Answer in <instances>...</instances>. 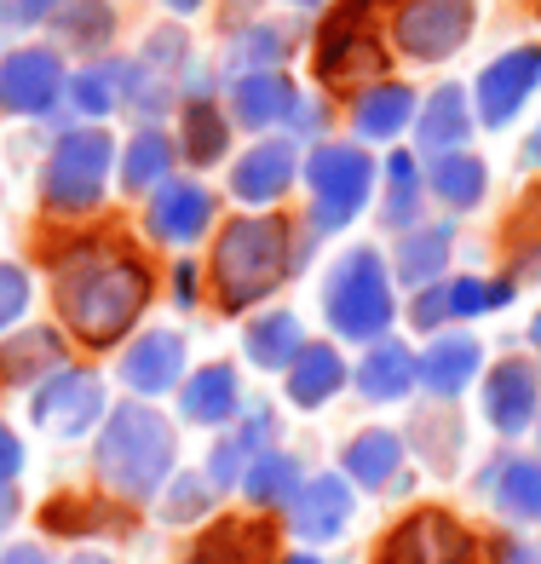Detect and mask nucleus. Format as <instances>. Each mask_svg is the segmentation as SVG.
<instances>
[{"instance_id": "4", "label": "nucleus", "mask_w": 541, "mask_h": 564, "mask_svg": "<svg viewBox=\"0 0 541 564\" xmlns=\"http://www.w3.org/2000/svg\"><path fill=\"white\" fill-rule=\"evenodd\" d=\"M323 317L340 340H386L398 305H392V276L375 248H351L323 282Z\"/></svg>"}, {"instance_id": "47", "label": "nucleus", "mask_w": 541, "mask_h": 564, "mask_svg": "<svg viewBox=\"0 0 541 564\" xmlns=\"http://www.w3.org/2000/svg\"><path fill=\"white\" fill-rule=\"evenodd\" d=\"M496 564H541V558L524 542H496Z\"/></svg>"}, {"instance_id": "55", "label": "nucleus", "mask_w": 541, "mask_h": 564, "mask_svg": "<svg viewBox=\"0 0 541 564\" xmlns=\"http://www.w3.org/2000/svg\"><path fill=\"white\" fill-rule=\"evenodd\" d=\"M282 564H323L317 553H294V558H282Z\"/></svg>"}, {"instance_id": "40", "label": "nucleus", "mask_w": 541, "mask_h": 564, "mask_svg": "<svg viewBox=\"0 0 541 564\" xmlns=\"http://www.w3.org/2000/svg\"><path fill=\"white\" fill-rule=\"evenodd\" d=\"M507 248H512V260H519L524 271H530V265H541V185L524 196L519 219L507 225Z\"/></svg>"}, {"instance_id": "22", "label": "nucleus", "mask_w": 541, "mask_h": 564, "mask_svg": "<svg viewBox=\"0 0 541 564\" xmlns=\"http://www.w3.org/2000/svg\"><path fill=\"white\" fill-rule=\"evenodd\" d=\"M478 357H484V346L473 335H444V340H432V351L421 357L415 375L432 398H461L478 375Z\"/></svg>"}, {"instance_id": "38", "label": "nucleus", "mask_w": 541, "mask_h": 564, "mask_svg": "<svg viewBox=\"0 0 541 564\" xmlns=\"http://www.w3.org/2000/svg\"><path fill=\"white\" fill-rule=\"evenodd\" d=\"M444 294H450V312H455V317H484V312H501V305L512 300V282L455 276V282H444Z\"/></svg>"}, {"instance_id": "12", "label": "nucleus", "mask_w": 541, "mask_h": 564, "mask_svg": "<svg viewBox=\"0 0 541 564\" xmlns=\"http://www.w3.org/2000/svg\"><path fill=\"white\" fill-rule=\"evenodd\" d=\"M541 87V46H512L496 64H484L478 75V121L484 127H507L524 110V98Z\"/></svg>"}, {"instance_id": "13", "label": "nucleus", "mask_w": 541, "mask_h": 564, "mask_svg": "<svg viewBox=\"0 0 541 564\" xmlns=\"http://www.w3.org/2000/svg\"><path fill=\"white\" fill-rule=\"evenodd\" d=\"M535 415H541V375H535V364H524V357H501V364L489 369V380H484V421L496 426L501 438H512V432H524Z\"/></svg>"}, {"instance_id": "21", "label": "nucleus", "mask_w": 541, "mask_h": 564, "mask_svg": "<svg viewBox=\"0 0 541 564\" xmlns=\"http://www.w3.org/2000/svg\"><path fill=\"white\" fill-rule=\"evenodd\" d=\"M294 105H300V93L282 69H253L237 82V93H230V110H237L242 127H277V121L294 116Z\"/></svg>"}, {"instance_id": "29", "label": "nucleus", "mask_w": 541, "mask_h": 564, "mask_svg": "<svg viewBox=\"0 0 541 564\" xmlns=\"http://www.w3.org/2000/svg\"><path fill=\"white\" fill-rule=\"evenodd\" d=\"M340 387H346V357L334 351V346H305V351L294 357V369H289V398H294L300 409L328 403Z\"/></svg>"}, {"instance_id": "37", "label": "nucleus", "mask_w": 541, "mask_h": 564, "mask_svg": "<svg viewBox=\"0 0 541 564\" xmlns=\"http://www.w3.org/2000/svg\"><path fill=\"white\" fill-rule=\"evenodd\" d=\"M64 93H69V105L82 110V116H110L116 93H121V64H105V69H82V75H75V82H69Z\"/></svg>"}, {"instance_id": "20", "label": "nucleus", "mask_w": 541, "mask_h": 564, "mask_svg": "<svg viewBox=\"0 0 541 564\" xmlns=\"http://www.w3.org/2000/svg\"><path fill=\"white\" fill-rule=\"evenodd\" d=\"M271 438H277L271 409H253V415H248L237 432H225V438L214 444V455H208V484H214V490H230V484H242V473L253 467V455H266Z\"/></svg>"}, {"instance_id": "10", "label": "nucleus", "mask_w": 541, "mask_h": 564, "mask_svg": "<svg viewBox=\"0 0 541 564\" xmlns=\"http://www.w3.org/2000/svg\"><path fill=\"white\" fill-rule=\"evenodd\" d=\"M30 421L53 438H82L87 426L105 421V380L93 369H58L30 403Z\"/></svg>"}, {"instance_id": "31", "label": "nucleus", "mask_w": 541, "mask_h": 564, "mask_svg": "<svg viewBox=\"0 0 541 564\" xmlns=\"http://www.w3.org/2000/svg\"><path fill=\"white\" fill-rule=\"evenodd\" d=\"M450 265V225H415L398 242V276L409 289H432Z\"/></svg>"}, {"instance_id": "9", "label": "nucleus", "mask_w": 541, "mask_h": 564, "mask_svg": "<svg viewBox=\"0 0 541 564\" xmlns=\"http://www.w3.org/2000/svg\"><path fill=\"white\" fill-rule=\"evenodd\" d=\"M375 564H478V542L461 530L450 512H415L409 524H398L392 535L380 542Z\"/></svg>"}, {"instance_id": "57", "label": "nucleus", "mask_w": 541, "mask_h": 564, "mask_svg": "<svg viewBox=\"0 0 541 564\" xmlns=\"http://www.w3.org/2000/svg\"><path fill=\"white\" fill-rule=\"evenodd\" d=\"M294 7H317V0H294Z\"/></svg>"}, {"instance_id": "3", "label": "nucleus", "mask_w": 541, "mask_h": 564, "mask_svg": "<svg viewBox=\"0 0 541 564\" xmlns=\"http://www.w3.org/2000/svg\"><path fill=\"white\" fill-rule=\"evenodd\" d=\"M289 265L294 260L282 219H230L225 237L214 242V294L225 312H248L277 289Z\"/></svg>"}, {"instance_id": "48", "label": "nucleus", "mask_w": 541, "mask_h": 564, "mask_svg": "<svg viewBox=\"0 0 541 564\" xmlns=\"http://www.w3.org/2000/svg\"><path fill=\"white\" fill-rule=\"evenodd\" d=\"M173 294H178V305H196V265L173 271Z\"/></svg>"}, {"instance_id": "11", "label": "nucleus", "mask_w": 541, "mask_h": 564, "mask_svg": "<svg viewBox=\"0 0 541 564\" xmlns=\"http://www.w3.org/2000/svg\"><path fill=\"white\" fill-rule=\"evenodd\" d=\"M69 75L53 46H18L12 58H0V110L7 116H46L64 98Z\"/></svg>"}, {"instance_id": "18", "label": "nucleus", "mask_w": 541, "mask_h": 564, "mask_svg": "<svg viewBox=\"0 0 541 564\" xmlns=\"http://www.w3.org/2000/svg\"><path fill=\"white\" fill-rule=\"evenodd\" d=\"M277 535L260 519H225L214 530H202V542L191 547V564H271Z\"/></svg>"}, {"instance_id": "52", "label": "nucleus", "mask_w": 541, "mask_h": 564, "mask_svg": "<svg viewBox=\"0 0 541 564\" xmlns=\"http://www.w3.org/2000/svg\"><path fill=\"white\" fill-rule=\"evenodd\" d=\"M524 162H530V167H541V127H535L530 144H524Z\"/></svg>"}, {"instance_id": "5", "label": "nucleus", "mask_w": 541, "mask_h": 564, "mask_svg": "<svg viewBox=\"0 0 541 564\" xmlns=\"http://www.w3.org/2000/svg\"><path fill=\"white\" fill-rule=\"evenodd\" d=\"M110 162H116V144L105 127H75L53 144V156L41 167V196L46 208L58 214H87L98 208V196L110 185Z\"/></svg>"}, {"instance_id": "7", "label": "nucleus", "mask_w": 541, "mask_h": 564, "mask_svg": "<svg viewBox=\"0 0 541 564\" xmlns=\"http://www.w3.org/2000/svg\"><path fill=\"white\" fill-rule=\"evenodd\" d=\"M375 12H380V0H340L328 12V23L317 30V75L323 82L346 87L357 75L386 69V53L375 41Z\"/></svg>"}, {"instance_id": "27", "label": "nucleus", "mask_w": 541, "mask_h": 564, "mask_svg": "<svg viewBox=\"0 0 541 564\" xmlns=\"http://www.w3.org/2000/svg\"><path fill=\"white\" fill-rule=\"evenodd\" d=\"M473 133V116H467V93L461 87H437L426 105L415 110V139L426 144V150H461V139Z\"/></svg>"}, {"instance_id": "32", "label": "nucleus", "mask_w": 541, "mask_h": 564, "mask_svg": "<svg viewBox=\"0 0 541 564\" xmlns=\"http://www.w3.org/2000/svg\"><path fill=\"white\" fill-rule=\"evenodd\" d=\"M167 173H173V139L162 133V127L133 133V144L121 150V185L127 191H162Z\"/></svg>"}, {"instance_id": "24", "label": "nucleus", "mask_w": 541, "mask_h": 564, "mask_svg": "<svg viewBox=\"0 0 541 564\" xmlns=\"http://www.w3.org/2000/svg\"><path fill=\"white\" fill-rule=\"evenodd\" d=\"M415 93H409L403 82H380L369 93H357L351 105V121H357V139H398L409 121H415Z\"/></svg>"}, {"instance_id": "25", "label": "nucleus", "mask_w": 541, "mask_h": 564, "mask_svg": "<svg viewBox=\"0 0 541 564\" xmlns=\"http://www.w3.org/2000/svg\"><path fill=\"white\" fill-rule=\"evenodd\" d=\"M64 357H69L64 335H53V328H23L18 340L0 346V380L23 387V380H35V375H58Z\"/></svg>"}, {"instance_id": "28", "label": "nucleus", "mask_w": 541, "mask_h": 564, "mask_svg": "<svg viewBox=\"0 0 541 564\" xmlns=\"http://www.w3.org/2000/svg\"><path fill=\"white\" fill-rule=\"evenodd\" d=\"M426 185H432L437 202H450L455 214H467V208H478L484 191H489V167L478 156H467V150H444V156L432 162Z\"/></svg>"}, {"instance_id": "15", "label": "nucleus", "mask_w": 541, "mask_h": 564, "mask_svg": "<svg viewBox=\"0 0 541 564\" xmlns=\"http://www.w3.org/2000/svg\"><path fill=\"white\" fill-rule=\"evenodd\" d=\"M178 375H185V340H178L173 328H150V335H139L133 346H127V357H121V380L139 398L173 392Z\"/></svg>"}, {"instance_id": "39", "label": "nucleus", "mask_w": 541, "mask_h": 564, "mask_svg": "<svg viewBox=\"0 0 541 564\" xmlns=\"http://www.w3.org/2000/svg\"><path fill=\"white\" fill-rule=\"evenodd\" d=\"M214 484L208 478H196V473H178L173 484H167V501H162V519L167 524H191V519H202V512L214 507Z\"/></svg>"}, {"instance_id": "17", "label": "nucleus", "mask_w": 541, "mask_h": 564, "mask_svg": "<svg viewBox=\"0 0 541 564\" xmlns=\"http://www.w3.org/2000/svg\"><path fill=\"white\" fill-rule=\"evenodd\" d=\"M294 535L300 542H334L346 524H351V484L340 473H323L312 484H300L294 496Z\"/></svg>"}, {"instance_id": "42", "label": "nucleus", "mask_w": 541, "mask_h": 564, "mask_svg": "<svg viewBox=\"0 0 541 564\" xmlns=\"http://www.w3.org/2000/svg\"><path fill=\"white\" fill-rule=\"evenodd\" d=\"M230 58H237V69H242V75L271 69V64L282 58V35H277V30H248L237 46H230Z\"/></svg>"}, {"instance_id": "16", "label": "nucleus", "mask_w": 541, "mask_h": 564, "mask_svg": "<svg viewBox=\"0 0 541 564\" xmlns=\"http://www.w3.org/2000/svg\"><path fill=\"white\" fill-rule=\"evenodd\" d=\"M294 144L289 139H266V144H253L248 156L230 167V196L237 202H253V208H266V202H277L282 191L294 185Z\"/></svg>"}, {"instance_id": "19", "label": "nucleus", "mask_w": 541, "mask_h": 564, "mask_svg": "<svg viewBox=\"0 0 541 564\" xmlns=\"http://www.w3.org/2000/svg\"><path fill=\"white\" fill-rule=\"evenodd\" d=\"M178 415L196 421V426H225L242 415V387H237V369L230 364H208L196 369L185 387H178Z\"/></svg>"}, {"instance_id": "41", "label": "nucleus", "mask_w": 541, "mask_h": 564, "mask_svg": "<svg viewBox=\"0 0 541 564\" xmlns=\"http://www.w3.org/2000/svg\"><path fill=\"white\" fill-rule=\"evenodd\" d=\"M98 524H121V512H105L93 507L87 496H58L53 507H46V530H98Z\"/></svg>"}, {"instance_id": "45", "label": "nucleus", "mask_w": 541, "mask_h": 564, "mask_svg": "<svg viewBox=\"0 0 541 564\" xmlns=\"http://www.w3.org/2000/svg\"><path fill=\"white\" fill-rule=\"evenodd\" d=\"M450 317V294H444V282H432V289H421V300L409 305V323L415 328H437Z\"/></svg>"}, {"instance_id": "34", "label": "nucleus", "mask_w": 541, "mask_h": 564, "mask_svg": "<svg viewBox=\"0 0 541 564\" xmlns=\"http://www.w3.org/2000/svg\"><path fill=\"white\" fill-rule=\"evenodd\" d=\"M484 484H489V496H496L512 519H541V460L512 455V460H501V467L489 473Z\"/></svg>"}, {"instance_id": "49", "label": "nucleus", "mask_w": 541, "mask_h": 564, "mask_svg": "<svg viewBox=\"0 0 541 564\" xmlns=\"http://www.w3.org/2000/svg\"><path fill=\"white\" fill-rule=\"evenodd\" d=\"M289 121H300V133H323V121H328V116H323V105H317V110H312V105H294Z\"/></svg>"}, {"instance_id": "56", "label": "nucleus", "mask_w": 541, "mask_h": 564, "mask_svg": "<svg viewBox=\"0 0 541 564\" xmlns=\"http://www.w3.org/2000/svg\"><path fill=\"white\" fill-rule=\"evenodd\" d=\"M530 340H535V346H541V317H535V323H530Z\"/></svg>"}, {"instance_id": "1", "label": "nucleus", "mask_w": 541, "mask_h": 564, "mask_svg": "<svg viewBox=\"0 0 541 564\" xmlns=\"http://www.w3.org/2000/svg\"><path fill=\"white\" fill-rule=\"evenodd\" d=\"M150 265L116 237H75L53 248V300L87 346H116L150 305Z\"/></svg>"}, {"instance_id": "53", "label": "nucleus", "mask_w": 541, "mask_h": 564, "mask_svg": "<svg viewBox=\"0 0 541 564\" xmlns=\"http://www.w3.org/2000/svg\"><path fill=\"white\" fill-rule=\"evenodd\" d=\"M162 7H167V12H196L202 0H162Z\"/></svg>"}, {"instance_id": "44", "label": "nucleus", "mask_w": 541, "mask_h": 564, "mask_svg": "<svg viewBox=\"0 0 541 564\" xmlns=\"http://www.w3.org/2000/svg\"><path fill=\"white\" fill-rule=\"evenodd\" d=\"M64 18H69V35H75V41H105V35H110V12H105V0H75V7H69Z\"/></svg>"}, {"instance_id": "36", "label": "nucleus", "mask_w": 541, "mask_h": 564, "mask_svg": "<svg viewBox=\"0 0 541 564\" xmlns=\"http://www.w3.org/2000/svg\"><path fill=\"white\" fill-rule=\"evenodd\" d=\"M415 214H421V167L409 150H398L392 162H386V208L380 219L392 230H415Z\"/></svg>"}, {"instance_id": "30", "label": "nucleus", "mask_w": 541, "mask_h": 564, "mask_svg": "<svg viewBox=\"0 0 541 564\" xmlns=\"http://www.w3.org/2000/svg\"><path fill=\"white\" fill-rule=\"evenodd\" d=\"M403 467V438L398 432H357V438L346 444V478L364 484V490H380V484H392V473Z\"/></svg>"}, {"instance_id": "26", "label": "nucleus", "mask_w": 541, "mask_h": 564, "mask_svg": "<svg viewBox=\"0 0 541 564\" xmlns=\"http://www.w3.org/2000/svg\"><path fill=\"white\" fill-rule=\"evenodd\" d=\"M242 351H248V364H260V369H294V357L305 351V328H300L294 312H266V317L248 323Z\"/></svg>"}, {"instance_id": "2", "label": "nucleus", "mask_w": 541, "mask_h": 564, "mask_svg": "<svg viewBox=\"0 0 541 564\" xmlns=\"http://www.w3.org/2000/svg\"><path fill=\"white\" fill-rule=\"evenodd\" d=\"M93 467L121 501L156 496L173 478V426L150 403L110 409L105 432H98V449H93Z\"/></svg>"}, {"instance_id": "33", "label": "nucleus", "mask_w": 541, "mask_h": 564, "mask_svg": "<svg viewBox=\"0 0 541 564\" xmlns=\"http://www.w3.org/2000/svg\"><path fill=\"white\" fill-rule=\"evenodd\" d=\"M300 460L294 455H282V449H266V455H253V467L242 473V490L253 507H294L300 496Z\"/></svg>"}, {"instance_id": "46", "label": "nucleus", "mask_w": 541, "mask_h": 564, "mask_svg": "<svg viewBox=\"0 0 541 564\" xmlns=\"http://www.w3.org/2000/svg\"><path fill=\"white\" fill-rule=\"evenodd\" d=\"M18 467H23V444H18L12 426H0V490L18 478Z\"/></svg>"}, {"instance_id": "43", "label": "nucleus", "mask_w": 541, "mask_h": 564, "mask_svg": "<svg viewBox=\"0 0 541 564\" xmlns=\"http://www.w3.org/2000/svg\"><path fill=\"white\" fill-rule=\"evenodd\" d=\"M30 312V276H23L18 265H0V335Z\"/></svg>"}, {"instance_id": "8", "label": "nucleus", "mask_w": 541, "mask_h": 564, "mask_svg": "<svg viewBox=\"0 0 541 564\" xmlns=\"http://www.w3.org/2000/svg\"><path fill=\"white\" fill-rule=\"evenodd\" d=\"M473 0H403L398 18H392V41L403 46L409 58L437 64L467 46L473 35Z\"/></svg>"}, {"instance_id": "14", "label": "nucleus", "mask_w": 541, "mask_h": 564, "mask_svg": "<svg viewBox=\"0 0 541 564\" xmlns=\"http://www.w3.org/2000/svg\"><path fill=\"white\" fill-rule=\"evenodd\" d=\"M208 225H214V196L202 191L196 178H167L156 191V202H150V230H156L162 242L191 248L196 237H208Z\"/></svg>"}, {"instance_id": "23", "label": "nucleus", "mask_w": 541, "mask_h": 564, "mask_svg": "<svg viewBox=\"0 0 541 564\" xmlns=\"http://www.w3.org/2000/svg\"><path fill=\"white\" fill-rule=\"evenodd\" d=\"M415 369H421V357L409 351V346L375 340V351L357 364V392H364L369 403H398V398H409V387L421 380Z\"/></svg>"}, {"instance_id": "51", "label": "nucleus", "mask_w": 541, "mask_h": 564, "mask_svg": "<svg viewBox=\"0 0 541 564\" xmlns=\"http://www.w3.org/2000/svg\"><path fill=\"white\" fill-rule=\"evenodd\" d=\"M12 512H18V496H12V490H0V530L12 524Z\"/></svg>"}, {"instance_id": "54", "label": "nucleus", "mask_w": 541, "mask_h": 564, "mask_svg": "<svg viewBox=\"0 0 541 564\" xmlns=\"http://www.w3.org/2000/svg\"><path fill=\"white\" fill-rule=\"evenodd\" d=\"M69 564H116V558H105V553H75Z\"/></svg>"}, {"instance_id": "35", "label": "nucleus", "mask_w": 541, "mask_h": 564, "mask_svg": "<svg viewBox=\"0 0 541 564\" xmlns=\"http://www.w3.org/2000/svg\"><path fill=\"white\" fill-rule=\"evenodd\" d=\"M178 139H185V156L196 167H208L225 156V139H230V127H225V110L208 105V98H196V105H185V116H178Z\"/></svg>"}, {"instance_id": "50", "label": "nucleus", "mask_w": 541, "mask_h": 564, "mask_svg": "<svg viewBox=\"0 0 541 564\" xmlns=\"http://www.w3.org/2000/svg\"><path fill=\"white\" fill-rule=\"evenodd\" d=\"M0 564H46V553H41V547H30V542H18V547L0 553Z\"/></svg>"}, {"instance_id": "6", "label": "nucleus", "mask_w": 541, "mask_h": 564, "mask_svg": "<svg viewBox=\"0 0 541 564\" xmlns=\"http://www.w3.org/2000/svg\"><path fill=\"white\" fill-rule=\"evenodd\" d=\"M305 185H312V225L346 230L375 191V162L364 156V144H317L305 162Z\"/></svg>"}]
</instances>
